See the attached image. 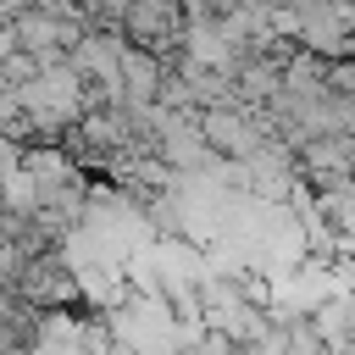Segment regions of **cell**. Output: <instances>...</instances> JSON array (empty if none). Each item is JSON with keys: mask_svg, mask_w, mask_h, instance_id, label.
I'll list each match as a JSON object with an SVG mask.
<instances>
[{"mask_svg": "<svg viewBox=\"0 0 355 355\" xmlns=\"http://www.w3.org/2000/svg\"><path fill=\"white\" fill-rule=\"evenodd\" d=\"M116 78H122V105H155L161 78H166V61L150 55L144 44H122L116 50Z\"/></svg>", "mask_w": 355, "mask_h": 355, "instance_id": "6da1fadb", "label": "cell"}, {"mask_svg": "<svg viewBox=\"0 0 355 355\" xmlns=\"http://www.w3.org/2000/svg\"><path fill=\"white\" fill-rule=\"evenodd\" d=\"M33 78H39V61L11 44V50L0 55V89H22V83H33Z\"/></svg>", "mask_w": 355, "mask_h": 355, "instance_id": "7a4b0ae2", "label": "cell"}]
</instances>
